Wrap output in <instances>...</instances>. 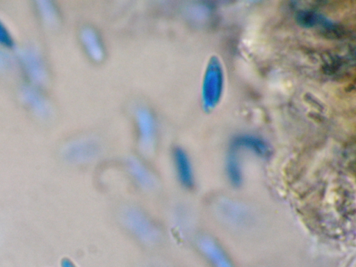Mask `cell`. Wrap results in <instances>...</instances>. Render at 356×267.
I'll return each mask as SVG.
<instances>
[{
  "label": "cell",
  "instance_id": "cell-7",
  "mask_svg": "<svg viewBox=\"0 0 356 267\" xmlns=\"http://www.w3.org/2000/svg\"><path fill=\"white\" fill-rule=\"evenodd\" d=\"M81 42L89 56L95 61H100L104 56V50L101 40L91 27H83L80 33Z\"/></svg>",
  "mask_w": 356,
  "mask_h": 267
},
{
  "label": "cell",
  "instance_id": "cell-8",
  "mask_svg": "<svg viewBox=\"0 0 356 267\" xmlns=\"http://www.w3.org/2000/svg\"><path fill=\"white\" fill-rule=\"evenodd\" d=\"M127 166L132 177L142 188L152 189L154 187V177L139 160L130 157L127 161Z\"/></svg>",
  "mask_w": 356,
  "mask_h": 267
},
{
  "label": "cell",
  "instance_id": "cell-4",
  "mask_svg": "<svg viewBox=\"0 0 356 267\" xmlns=\"http://www.w3.org/2000/svg\"><path fill=\"white\" fill-rule=\"evenodd\" d=\"M20 60L29 79L35 83L41 84L46 78L44 63L36 50L26 47L20 54Z\"/></svg>",
  "mask_w": 356,
  "mask_h": 267
},
{
  "label": "cell",
  "instance_id": "cell-9",
  "mask_svg": "<svg viewBox=\"0 0 356 267\" xmlns=\"http://www.w3.org/2000/svg\"><path fill=\"white\" fill-rule=\"evenodd\" d=\"M22 95L26 104L38 116L44 118L49 115V105L36 89L25 87L22 90Z\"/></svg>",
  "mask_w": 356,
  "mask_h": 267
},
{
  "label": "cell",
  "instance_id": "cell-13",
  "mask_svg": "<svg viewBox=\"0 0 356 267\" xmlns=\"http://www.w3.org/2000/svg\"><path fill=\"white\" fill-rule=\"evenodd\" d=\"M9 57L3 51H0V70L7 69L10 66Z\"/></svg>",
  "mask_w": 356,
  "mask_h": 267
},
{
  "label": "cell",
  "instance_id": "cell-5",
  "mask_svg": "<svg viewBox=\"0 0 356 267\" xmlns=\"http://www.w3.org/2000/svg\"><path fill=\"white\" fill-rule=\"evenodd\" d=\"M198 247L213 267H234L221 246L212 238L202 236L198 241Z\"/></svg>",
  "mask_w": 356,
  "mask_h": 267
},
{
  "label": "cell",
  "instance_id": "cell-11",
  "mask_svg": "<svg viewBox=\"0 0 356 267\" xmlns=\"http://www.w3.org/2000/svg\"><path fill=\"white\" fill-rule=\"evenodd\" d=\"M40 13L44 20L51 24L57 19V13L55 7L49 1H40L38 5Z\"/></svg>",
  "mask_w": 356,
  "mask_h": 267
},
{
  "label": "cell",
  "instance_id": "cell-1",
  "mask_svg": "<svg viewBox=\"0 0 356 267\" xmlns=\"http://www.w3.org/2000/svg\"><path fill=\"white\" fill-rule=\"evenodd\" d=\"M122 218L125 227L140 241L152 243L159 238L157 227L138 209H126L122 213Z\"/></svg>",
  "mask_w": 356,
  "mask_h": 267
},
{
  "label": "cell",
  "instance_id": "cell-3",
  "mask_svg": "<svg viewBox=\"0 0 356 267\" xmlns=\"http://www.w3.org/2000/svg\"><path fill=\"white\" fill-rule=\"evenodd\" d=\"M101 151L100 144L92 138H82L73 141L64 150L66 159L74 163L92 161Z\"/></svg>",
  "mask_w": 356,
  "mask_h": 267
},
{
  "label": "cell",
  "instance_id": "cell-10",
  "mask_svg": "<svg viewBox=\"0 0 356 267\" xmlns=\"http://www.w3.org/2000/svg\"><path fill=\"white\" fill-rule=\"evenodd\" d=\"M225 174L229 182L234 187H240L244 178L241 160L234 153L229 156L225 165Z\"/></svg>",
  "mask_w": 356,
  "mask_h": 267
},
{
  "label": "cell",
  "instance_id": "cell-12",
  "mask_svg": "<svg viewBox=\"0 0 356 267\" xmlns=\"http://www.w3.org/2000/svg\"><path fill=\"white\" fill-rule=\"evenodd\" d=\"M0 44L5 47H12L14 44L13 38L6 26L0 20Z\"/></svg>",
  "mask_w": 356,
  "mask_h": 267
},
{
  "label": "cell",
  "instance_id": "cell-2",
  "mask_svg": "<svg viewBox=\"0 0 356 267\" xmlns=\"http://www.w3.org/2000/svg\"><path fill=\"white\" fill-rule=\"evenodd\" d=\"M140 149L146 154L153 150L156 136V124L154 116L146 107H139L136 111Z\"/></svg>",
  "mask_w": 356,
  "mask_h": 267
},
{
  "label": "cell",
  "instance_id": "cell-14",
  "mask_svg": "<svg viewBox=\"0 0 356 267\" xmlns=\"http://www.w3.org/2000/svg\"><path fill=\"white\" fill-rule=\"evenodd\" d=\"M60 267H76V266L71 259L65 257L60 261Z\"/></svg>",
  "mask_w": 356,
  "mask_h": 267
},
{
  "label": "cell",
  "instance_id": "cell-6",
  "mask_svg": "<svg viewBox=\"0 0 356 267\" xmlns=\"http://www.w3.org/2000/svg\"><path fill=\"white\" fill-rule=\"evenodd\" d=\"M173 160L177 178L186 188L191 189L195 184V178L191 163L186 152L180 147L173 150Z\"/></svg>",
  "mask_w": 356,
  "mask_h": 267
}]
</instances>
